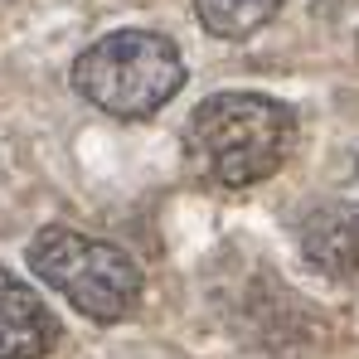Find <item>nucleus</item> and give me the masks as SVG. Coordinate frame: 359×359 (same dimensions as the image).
Returning <instances> with one entry per match:
<instances>
[{"label":"nucleus","mask_w":359,"mask_h":359,"mask_svg":"<svg viewBox=\"0 0 359 359\" xmlns=\"http://www.w3.org/2000/svg\"><path fill=\"white\" fill-rule=\"evenodd\" d=\"M297 151V117L267 93H214L184 121V156L194 175L219 189L272 180Z\"/></svg>","instance_id":"obj_1"},{"label":"nucleus","mask_w":359,"mask_h":359,"mask_svg":"<svg viewBox=\"0 0 359 359\" xmlns=\"http://www.w3.org/2000/svg\"><path fill=\"white\" fill-rule=\"evenodd\" d=\"M73 88L107 117L141 121L184 88V59L156 29H117L73 59Z\"/></svg>","instance_id":"obj_2"},{"label":"nucleus","mask_w":359,"mask_h":359,"mask_svg":"<svg viewBox=\"0 0 359 359\" xmlns=\"http://www.w3.org/2000/svg\"><path fill=\"white\" fill-rule=\"evenodd\" d=\"M29 272L54 287L73 311H83L97 325H117L141 306V267L126 257V248L88 238L78 229L49 224L29 238Z\"/></svg>","instance_id":"obj_3"},{"label":"nucleus","mask_w":359,"mask_h":359,"mask_svg":"<svg viewBox=\"0 0 359 359\" xmlns=\"http://www.w3.org/2000/svg\"><path fill=\"white\" fill-rule=\"evenodd\" d=\"M301 257L330 282L359 287V204L330 199L301 219Z\"/></svg>","instance_id":"obj_4"},{"label":"nucleus","mask_w":359,"mask_h":359,"mask_svg":"<svg viewBox=\"0 0 359 359\" xmlns=\"http://www.w3.org/2000/svg\"><path fill=\"white\" fill-rule=\"evenodd\" d=\"M59 345V316L0 262V359H44Z\"/></svg>","instance_id":"obj_5"},{"label":"nucleus","mask_w":359,"mask_h":359,"mask_svg":"<svg viewBox=\"0 0 359 359\" xmlns=\"http://www.w3.org/2000/svg\"><path fill=\"white\" fill-rule=\"evenodd\" d=\"M277 10H282V0H194V15L214 39H248Z\"/></svg>","instance_id":"obj_6"}]
</instances>
